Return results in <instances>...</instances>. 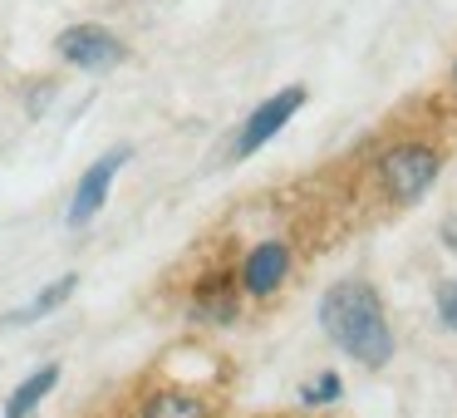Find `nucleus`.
<instances>
[{"instance_id": "nucleus-1", "label": "nucleus", "mask_w": 457, "mask_h": 418, "mask_svg": "<svg viewBox=\"0 0 457 418\" xmlns=\"http://www.w3.org/2000/svg\"><path fill=\"white\" fill-rule=\"evenodd\" d=\"M320 325L359 364L384 369L394 359V330H388L384 300L364 280H339V286H329L320 296Z\"/></svg>"}, {"instance_id": "nucleus-2", "label": "nucleus", "mask_w": 457, "mask_h": 418, "mask_svg": "<svg viewBox=\"0 0 457 418\" xmlns=\"http://www.w3.org/2000/svg\"><path fill=\"white\" fill-rule=\"evenodd\" d=\"M437 153L428 148V143H398V148H388L384 158H378V178H384L388 197L398 202V207H408V202H418L428 188L437 182Z\"/></svg>"}, {"instance_id": "nucleus-3", "label": "nucleus", "mask_w": 457, "mask_h": 418, "mask_svg": "<svg viewBox=\"0 0 457 418\" xmlns=\"http://www.w3.org/2000/svg\"><path fill=\"white\" fill-rule=\"evenodd\" d=\"M54 50L64 54V64H74V70H89V74L119 70V64L129 60L123 40H119L113 30H104V25H70V30L54 40Z\"/></svg>"}, {"instance_id": "nucleus-4", "label": "nucleus", "mask_w": 457, "mask_h": 418, "mask_svg": "<svg viewBox=\"0 0 457 418\" xmlns=\"http://www.w3.org/2000/svg\"><path fill=\"white\" fill-rule=\"evenodd\" d=\"M300 109H305V89H300V84H286L280 94H270V99L261 104V109L251 113L246 123H241V133H237V158H251V153H261L280 129H286L290 119H295Z\"/></svg>"}, {"instance_id": "nucleus-5", "label": "nucleus", "mask_w": 457, "mask_h": 418, "mask_svg": "<svg viewBox=\"0 0 457 418\" xmlns=\"http://www.w3.org/2000/svg\"><path fill=\"white\" fill-rule=\"evenodd\" d=\"M123 163H129V148H113V153H104V158L84 172L79 188H74V202H70V227H84V222L104 207V197H109V188H113V178H119Z\"/></svg>"}, {"instance_id": "nucleus-6", "label": "nucleus", "mask_w": 457, "mask_h": 418, "mask_svg": "<svg viewBox=\"0 0 457 418\" xmlns=\"http://www.w3.org/2000/svg\"><path fill=\"white\" fill-rule=\"evenodd\" d=\"M286 271H290L286 241H261V247L246 256V266H241V286H246L251 296H276L280 280H286Z\"/></svg>"}, {"instance_id": "nucleus-7", "label": "nucleus", "mask_w": 457, "mask_h": 418, "mask_svg": "<svg viewBox=\"0 0 457 418\" xmlns=\"http://www.w3.org/2000/svg\"><path fill=\"white\" fill-rule=\"evenodd\" d=\"M54 384H60V364H40L30 379H21V389H15L11 404H5V418H30L35 408H40V398H50Z\"/></svg>"}, {"instance_id": "nucleus-8", "label": "nucleus", "mask_w": 457, "mask_h": 418, "mask_svg": "<svg viewBox=\"0 0 457 418\" xmlns=\"http://www.w3.org/2000/svg\"><path fill=\"white\" fill-rule=\"evenodd\" d=\"M74 286H79V276H74V271H70V276H60V280H50V286H45L40 296L30 300V305H25V310H15V315H5L0 325H30V320L50 315V310H60L64 300L74 296Z\"/></svg>"}, {"instance_id": "nucleus-9", "label": "nucleus", "mask_w": 457, "mask_h": 418, "mask_svg": "<svg viewBox=\"0 0 457 418\" xmlns=\"http://www.w3.org/2000/svg\"><path fill=\"white\" fill-rule=\"evenodd\" d=\"M197 315L202 320H237V290H231L227 276H212L197 286Z\"/></svg>"}, {"instance_id": "nucleus-10", "label": "nucleus", "mask_w": 457, "mask_h": 418, "mask_svg": "<svg viewBox=\"0 0 457 418\" xmlns=\"http://www.w3.org/2000/svg\"><path fill=\"white\" fill-rule=\"evenodd\" d=\"M143 418H207V404H197L192 394H178V389H162L143 404Z\"/></svg>"}, {"instance_id": "nucleus-11", "label": "nucleus", "mask_w": 457, "mask_h": 418, "mask_svg": "<svg viewBox=\"0 0 457 418\" xmlns=\"http://www.w3.org/2000/svg\"><path fill=\"white\" fill-rule=\"evenodd\" d=\"M339 394H345V384H339L335 369H325V374H315L305 389H300V404L310 408H325V404H339Z\"/></svg>"}, {"instance_id": "nucleus-12", "label": "nucleus", "mask_w": 457, "mask_h": 418, "mask_svg": "<svg viewBox=\"0 0 457 418\" xmlns=\"http://www.w3.org/2000/svg\"><path fill=\"white\" fill-rule=\"evenodd\" d=\"M437 315H443L447 330H457V280H443V286H437Z\"/></svg>"}, {"instance_id": "nucleus-13", "label": "nucleus", "mask_w": 457, "mask_h": 418, "mask_svg": "<svg viewBox=\"0 0 457 418\" xmlns=\"http://www.w3.org/2000/svg\"><path fill=\"white\" fill-rule=\"evenodd\" d=\"M453 79H457V64H453Z\"/></svg>"}]
</instances>
